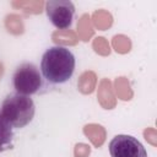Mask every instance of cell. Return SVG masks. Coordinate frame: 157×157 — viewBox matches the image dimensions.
Listing matches in <instances>:
<instances>
[{
  "label": "cell",
  "instance_id": "6da1fadb",
  "mask_svg": "<svg viewBox=\"0 0 157 157\" xmlns=\"http://www.w3.org/2000/svg\"><path fill=\"white\" fill-rule=\"evenodd\" d=\"M44 78L52 83H63L67 81L75 70V56L64 47L49 48L40 63Z\"/></svg>",
  "mask_w": 157,
  "mask_h": 157
},
{
  "label": "cell",
  "instance_id": "7a4b0ae2",
  "mask_svg": "<svg viewBox=\"0 0 157 157\" xmlns=\"http://www.w3.org/2000/svg\"><path fill=\"white\" fill-rule=\"evenodd\" d=\"M1 115L15 128L26 126L34 115V103L28 96L12 94L9 96L1 107Z\"/></svg>",
  "mask_w": 157,
  "mask_h": 157
},
{
  "label": "cell",
  "instance_id": "3957f363",
  "mask_svg": "<svg viewBox=\"0 0 157 157\" xmlns=\"http://www.w3.org/2000/svg\"><path fill=\"white\" fill-rule=\"evenodd\" d=\"M42 86V77L33 64H22L13 75V87L18 94L28 96L36 93Z\"/></svg>",
  "mask_w": 157,
  "mask_h": 157
},
{
  "label": "cell",
  "instance_id": "277c9868",
  "mask_svg": "<svg viewBox=\"0 0 157 157\" xmlns=\"http://www.w3.org/2000/svg\"><path fill=\"white\" fill-rule=\"evenodd\" d=\"M45 11L50 22L58 29H66L72 23L75 6L69 0H49L45 2Z\"/></svg>",
  "mask_w": 157,
  "mask_h": 157
},
{
  "label": "cell",
  "instance_id": "5b68a950",
  "mask_svg": "<svg viewBox=\"0 0 157 157\" xmlns=\"http://www.w3.org/2000/svg\"><path fill=\"white\" fill-rule=\"evenodd\" d=\"M112 157H147L142 144L130 135H117L109 142Z\"/></svg>",
  "mask_w": 157,
  "mask_h": 157
},
{
  "label": "cell",
  "instance_id": "8992f818",
  "mask_svg": "<svg viewBox=\"0 0 157 157\" xmlns=\"http://www.w3.org/2000/svg\"><path fill=\"white\" fill-rule=\"evenodd\" d=\"M97 98H98L99 104L105 109H112L115 107L117 101L114 97V91L112 87V82L108 78H103L99 82Z\"/></svg>",
  "mask_w": 157,
  "mask_h": 157
},
{
  "label": "cell",
  "instance_id": "52a82bcc",
  "mask_svg": "<svg viewBox=\"0 0 157 157\" xmlns=\"http://www.w3.org/2000/svg\"><path fill=\"white\" fill-rule=\"evenodd\" d=\"M83 134L94 147H101L105 141V129L98 124H87L83 128Z\"/></svg>",
  "mask_w": 157,
  "mask_h": 157
},
{
  "label": "cell",
  "instance_id": "ba28073f",
  "mask_svg": "<svg viewBox=\"0 0 157 157\" xmlns=\"http://www.w3.org/2000/svg\"><path fill=\"white\" fill-rule=\"evenodd\" d=\"M12 128L0 114V152L12 147Z\"/></svg>",
  "mask_w": 157,
  "mask_h": 157
},
{
  "label": "cell",
  "instance_id": "9c48e42d",
  "mask_svg": "<svg viewBox=\"0 0 157 157\" xmlns=\"http://www.w3.org/2000/svg\"><path fill=\"white\" fill-rule=\"evenodd\" d=\"M52 39L55 44L60 45H75L78 42V37L71 29H58L52 34Z\"/></svg>",
  "mask_w": 157,
  "mask_h": 157
},
{
  "label": "cell",
  "instance_id": "30bf717a",
  "mask_svg": "<svg viewBox=\"0 0 157 157\" xmlns=\"http://www.w3.org/2000/svg\"><path fill=\"white\" fill-rule=\"evenodd\" d=\"M96 83H97V76H96V74L93 71H85L78 77L77 87H78L80 92H82L83 94H90L96 88Z\"/></svg>",
  "mask_w": 157,
  "mask_h": 157
},
{
  "label": "cell",
  "instance_id": "8fae6325",
  "mask_svg": "<svg viewBox=\"0 0 157 157\" xmlns=\"http://www.w3.org/2000/svg\"><path fill=\"white\" fill-rule=\"evenodd\" d=\"M77 33H78V38L82 39L83 42H87L94 33L91 18L87 13L82 15L77 22Z\"/></svg>",
  "mask_w": 157,
  "mask_h": 157
},
{
  "label": "cell",
  "instance_id": "7c38bea8",
  "mask_svg": "<svg viewBox=\"0 0 157 157\" xmlns=\"http://www.w3.org/2000/svg\"><path fill=\"white\" fill-rule=\"evenodd\" d=\"M93 22V26L101 31H104V29H108L112 23H113V17L112 15L105 11V10H97L93 12L92 15V20Z\"/></svg>",
  "mask_w": 157,
  "mask_h": 157
},
{
  "label": "cell",
  "instance_id": "4fadbf2b",
  "mask_svg": "<svg viewBox=\"0 0 157 157\" xmlns=\"http://www.w3.org/2000/svg\"><path fill=\"white\" fill-rule=\"evenodd\" d=\"M44 1L42 0H27V1H12L15 9L23 10L27 13H40L44 7Z\"/></svg>",
  "mask_w": 157,
  "mask_h": 157
},
{
  "label": "cell",
  "instance_id": "5bb4252c",
  "mask_svg": "<svg viewBox=\"0 0 157 157\" xmlns=\"http://www.w3.org/2000/svg\"><path fill=\"white\" fill-rule=\"evenodd\" d=\"M5 27L10 33H12L15 36L22 34L25 31L22 18H21V16H18L16 13H11L5 17Z\"/></svg>",
  "mask_w": 157,
  "mask_h": 157
},
{
  "label": "cell",
  "instance_id": "9a60e30c",
  "mask_svg": "<svg viewBox=\"0 0 157 157\" xmlns=\"http://www.w3.org/2000/svg\"><path fill=\"white\" fill-rule=\"evenodd\" d=\"M114 88L118 94V97L123 101H129L132 98V90L130 87V83L128 78L125 77H118L114 82Z\"/></svg>",
  "mask_w": 157,
  "mask_h": 157
},
{
  "label": "cell",
  "instance_id": "2e32d148",
  "mask_svg": "<svg viewBox=\"0 0 157 157\" xmlns=\"http://www.w3.org/2000/svg\"><path fill=\"white\" fill-rule=\"evenodd\" d=\"M112 45H113V48H114V50L117 53L125 54V53L130 52V49H131V40L126 36L118 34V36H114L113 37Z\"/></svg>",
  "mask_w": 157,
  "mask_h": 157
},
{
  "label": "cell",
  "instance_id": "e0dca14e",
  "mask_svg": "<svg viewBox=\"0 0 157 157\" xmlns=\"http://www.w3.org/2000/svg\"><path fill=\"white\" fill-rule=\"evenodd\" d=\"M92 47L94 49V52L99 55H103V56H107L110 54V47L107 42V39L104 37H97L93 39V43H92Z\"/></svg>",
  "mask_w": 157,
  "mask_h": 157
},
{
  "label": "cell",
  "instance_id": "ac0fdd59",
  "mask_svg": "<svg viewBox=\"0 0 157 157\" xmlns=\"http://www.w3.org/2000/svg\"><path fill=\"white\" fill-rule=\"evenodd\" d=\"M91 153V147L86 144H77L74 148L75 157H88Z\"/></svg>",
  "mask_w": 157,
  "mask_h": 157
},
{
  "label": "cell",
  "instance_id": "d6986e66",
  "mask_svg": "<svg viewBox=\"0 0 157 157\" xmlns=\"http://www.w3.org/2000/svg\"><path fill=\"white\" fill-rule=\"evenodd\" d=\"M144 136H145V139H146L151 145H153V146L157 145V132H156V130H155L153 128H147V129L144 131Z\"/></svg>",
  "mask_w": 157,
  "mask_h": 157
},
{
  "label": "cell",
  "instance_id": "ffe728a7",
  "mask_svg": "<svg viewBox=\"0 0 157 157\" xmlns=\"http://www.w3.org/2000/svg\"><path fill=\"white\" fill-rule=\"evenodd\" d=\"M2 75H4V65L0 63V78H1Z\"/></svg>",
  "mask_w": 157,
  "mask_h": 157
}]
</instances>
